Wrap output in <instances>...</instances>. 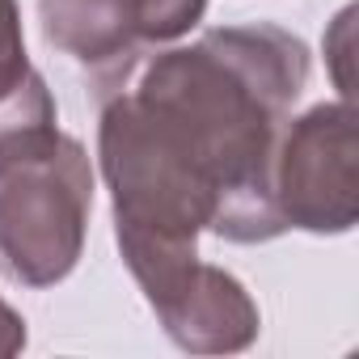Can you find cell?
<instances>
[{
  "label": "cell",
  "mask_w": 359,
  "mask_h": 359,
  "mask_svg": "<svg viewBox=\"0 0 359 359\" xmlns=\"http://www.w3.org/2000/svg\"><path fill=\"white\" fill-rule=\"evenodd\" d=\"M309 72L304 39L250 22L148 51L97 85V165L140 292L191 266L203 233L233 245L283 237L271 173Z\"/></svg>",
  "instance_id": "cell-1"
},
{
  "label": "cell",
  "mask_w": 359,
  "mask_h": 359,
  "mask_svg": "<svg viewBox=\"0 0 359 359\" xmlns=\"http://www.w3.org/2000/svg\"><path fill=\"white\" fill-rule=\"evenodd\" d=\"M51 123H60V110L43 72L26 55L22 9L18 0H0V144Z\"/></svg>",
  "instance_id": "cell-6"
},
{
  "label": "cell",
  "mask_w": 359,
  "mask_h": 359,
  "mask_svg": "<svg viewBox=\"0 0 359 359\" xmlns=\"http://www.w3.org/2000/svg\"><path fill=\"white\" fill-rule=\"evenodd\" d=\"M93 212V165L60 123L0 148V271L22 287L64 283Z\"/></svg>",
  "instance_id": "cell-2"
},
{
  "label": "cell",
  "mask_w": 359,
  "mask_h": 359,
  "mask_svg": "<svg viewBox=\"0 0 359 359\" xmlns=\"http://www.w3.org/2000/svg\"><path fill=\"white\" fill-rule=\"evenodd\" d=\"M144 300L169 342L191 355H237L254 346L262 330V313L245 283L203 258L144 292Z\"/></svg>",
  "instance_id": "cell-5"
},
{
  "label": "cell",
  "mask_w": 359,
  "mask_h": 359,
  "mask_svg": "<svg viewBox=\"0 0 359 359\" xmlns=\"http://www.w3.org/2000/svg\"><path fill=\"white\" fill-rule=\"evenodd\" d=\"M26 342H30V334H26V317L0 296V359H9V355H18V351H26Z\"/></svg>",
  "instance_id": "cell-7"
},
{
  "label": "cell",
  "mask_w": 359,
  "mask_h": 359,
  "mask_svg": "<svg viewBox=\"0 0 359 359\" xmlns=\"http://www.w3.org/2000/svg\"><path fill=\"white\" fill-rule=\"evenodd\" d=\"M271 199L283 233L342 237L359 220V118L351 97L287 118L275 152Z\"/></svg>",
  "instance_id": "cell-3"
},
{
  "label": "cell",
  "mask_w": 359,
  "mask_h": 359,
  "mask_svg": "<svg viewBox=\"0 0 359 359\" xmlns=\"http://www.w3.org/2000/svg\"><path fill=\"white\" fill-rule=\"evenodd\" d=\"M208 0H39L43 39L89 68L97 85L123 76L148 51L191 34Z\"/></svg>",
  "instance_id": "cell-4"
}]
</instances>
